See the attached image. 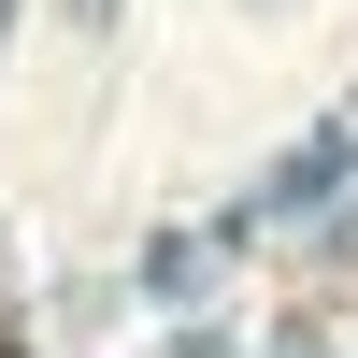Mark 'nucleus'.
I'll return each instance as SVG.
<instances>
[{"label": "nucleus", "mask_w": 358, "mask_h": 358, "mask_svg": "<svg viewBox=\"0 0 358 358\" xmlns=\"http://www.w3.org/2000/svg\"><path fill=\"white\" fill-rule=\"evenodd\" d=\"M0 358H15V315H0Z\"/></svg>", "instance_id": "obj_1"}]
</instances>
